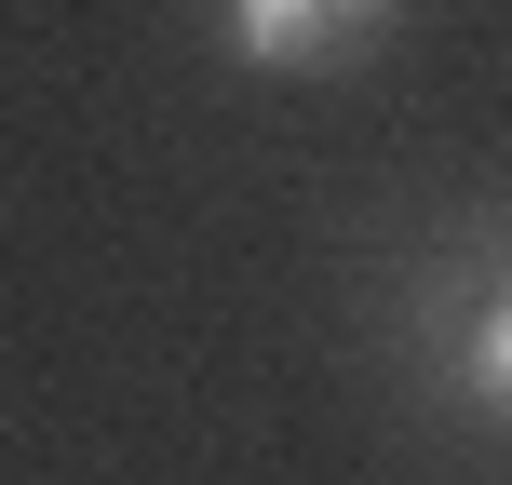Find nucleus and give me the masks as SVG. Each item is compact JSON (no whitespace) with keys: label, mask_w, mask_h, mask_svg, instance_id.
<instances>
[{"label":"nucleus","mask_w":512,"mask_h":485,"mask_svg":"<svg viewBox=\"0 0 512 485\" xmlns=\"http://www.w3.org/2000/svg\"><path fill=\"white\" fill-rule=\"evenodd\" d=\"M459 391H472L486 418H512V283H499V297L459 324Z\"/></svg>","instance_id":"obj_1"},{"label":"nucleus","mask_w":512,"mask_h":485,"mask_svg":"<svg viewBox=\"0 0 512 485\" xmlns=\"http://www.w3.org/2000/svg\"><path fill=\"white\" fill-rule=\"evenodd\" d=\"M310 14H324V27H337V41H378V27H391V14H405V0H310Z\"/></svg>","instance_id":"obj_2"}]
</instances>
